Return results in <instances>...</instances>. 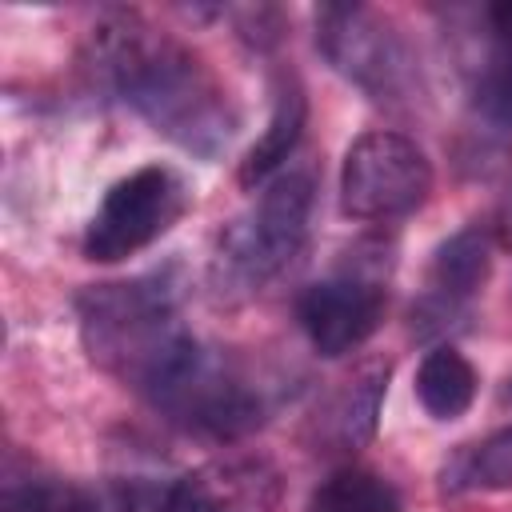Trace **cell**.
Here are the masks:
<instances>
[{"label":"cell","mask_w":512,"mask_h":512,"mask_svg":"<svg viewBox=\"0 0 512 512\" xmlns=\"http://www.w3.org/2000/svg\"><path fill=\"white\" fill-rule=\"evenodd\" d=\"M88 64L136 116L200 160H216L240 128V112L204 56L132 8H108L92 24Z\"/></svg>","instance_id":"1"},{"label":"cell","mask_w":512,"mask_h":512,"mask_svg":"<svg viewBox=\"0 0 512 512\" xmlns=\"http://www.w3.org/2000/svg\"><path fill=\"white\" fill-rule=\"evenodd\" d=\"M76 320L88 356L148 400L200 344L180 320V284L164 268L88 284L76 296Z\"/></svg>","instance_id":"2"},{"label":"cell","mask_w":512,"mask_h":512,"mask_svg":"<svg viewBox=\"0 0 512 512\" xmlns=\"http://www.w3.org/2000/svg\"><path fill=\"white\" fill-rule=\"evenodd\" d=\"M316 208V184L308 172L272 176L256 200L220 232L208 264L212 292L220 300H252L264 292L308 244Z\"/></svg>","instance_id":"3"},{"label":"cell","mask_w":512,"mask_h":512,"mask_svg":"<svg viewBox=\"0 0 512 512\" xmlns=\"http://www.w3.org/2000/svg\"><path fill=\"white\" fill-rule=\"evenodd\" d=\"M152 404L184 432L208 440H240L268 416V392L252 372L216 348L196 344L184 364L156 388Z\"/></svg>","instance_id":"4"},{"label":"cell","mask_w":512,"mask_h":512,"mask_svg":"<svg viewBox=\"0 0 512 512\" xmlns=\"http://www.w3.org/2000/svg\"><path fill=\"white\" fill-rule=\"evenodd\" d=\"M428 152L392 128H372L356 136L340 164V208L352 220H404L432 196Z\"/></svg>","instance_id":"5"},{"label":"cell","mask_w":512,"mask_h":512,"mask_svg":"<svg viewBox=\"0 0 512 512\" xmlns=\"http://www.w3.org/2000/svg\"><path fill=\"white\" fill-rule=\"evenodd\" d=\"M316 48L376 104H400L416 92V60L404 36L364 4H320Z\"/></svg>","instance_id":"6"},{"label":"cell","mask_w":512,"mask_h":512,"mask_svg":"<svg viewBox=\"0 0 512 512\" xmlns=\"http://www.w3.org/2000/svg\"><path fill=\"white\" fill-rule=\"evenodd\" d=\"M188 212V184L168 164H144L116 180L84 228V256L120 264L152 248Z\"/></svg>","instance_id":"7"},{"label":"cell","mask_w":512,"mask_h":512,"mask_svg":"<svg viewBox=\"0 0 512 512\" xmlns=\"http://www.w3.org/2000/svg\"><path fill=\"white\" fill-rule=\"evenodd\" d=\"M284 472L260 452H224L168 484L160 512H276Z\"/></svg>","instance_id":"8"},{"label":"cell","mask_w":512,"mask_h":512,"mask_svg":"<svg viewBox=\"0 0 512 512\" xmlns=\"http://www.w3.org/2000/svg\"><path fill=\"white\" fill-rule=\"evenodd\" d=\"M388 292L376 276L340 272L328 280H316L296 300V320L308 336V344L320 356H348L356 352L384 320Z\"/></svg>","instance_id":"9"},{"label":"cell","mask_w":512,"mask_h":512,"mask_svg":"<svg viewBox=\"0 0 512 512\" xmlns=\"http://www.w3.org/2000/svg\"><path fill=\"white\" fill-rule=\"evenodd\" d=\"M492 272V248H488V232L468 224L460 232H452L448 240H440V248L432 252L428 264V292L420 304V316L432 312L436 320L460 312L488 280Z\"/></svg>","instance_id":"10"},{"label":"cell","mask_w":512,"mask_h":512,"mask_svg":"<svg viewBox=\"0 0 512 512\" xmlns=\"http://www.w3.org/2000/svg\"><path fill=\"white\" fill-rule=\"evenodd\" d=\"M304 128H308V92H304V84L296 76H284L276 84V100H272V112H268L264 132L256 136V144L244 152V160L236 168L240 188L260 192L272 176H280V168L296 152Z\"/></svg>","instance_id":"11"},{"label":"cell","mask_w":512,"mask_h":512,"mask_svg":"<svg viewBox=\"0 0 512 512\" xmlns=\"http://www.w3.org/2000/svg\"><path fill=\"white\" fill-rule=\"evenodd\" d=\"M416 400L420 408L432 416V420H456L472 408L476 400V388H480V376L472 368V360L452 348V344H436L420 368H416Z\"/></svg>","instance_id":"12"},{"label":"cell","mask_w":512,"mask_h":512,"mask_svg":"<svg viewBox=\"0 0 512 512\" xmlns=\"http://www.w3.org/2000/svg\"><path fill=\"white\" fill-rule=\"evenodd\" d=\"M388 360H376L368 368H360L352 380H344V388L336 392L332 408H328V424L340 448H364L376 432V416H380V400L388 388Z\"/></svg>","instance_id":"13"},{"label":"cell","mask_w":512,"mask_h":512,"mask_svg":"<svg viewBox=\"0 0 512 512\" xmlns=\"http://www.w3.org/2000/svg\"><path fill=\"white\" fill-rule=\"evenodd\" d=\"M308 512H404V504L388 476L352 464L316 484V492L308 496Z\"/></svg>","instance_id":"14"},{"label":"cell","mask_w":512,"mask_h":512,"mask_svg":"<svg viewBox=\"0 0 512 512\" xmlns=\"http://www.w3.org/2000/svg\"><path fill=\"white\" fill-rule=\"evenodd\" d=\"M444 488H452V492H464V488L504 492V488H512V424H504L492 436H484L480 444H468L464 452H456L452 464L444 468Z\"/></svg>","instance_id":"15"},{"label":"cell","mask_w":512,"mask_h":512,"mask_svg":"<svg viewBox=\"0 0 512 512\" xmlns=\"http://www.w3.org/2000/svg\"><path fill=\"white\" fill-rule=\"evenodd\" d=\"M0 512H100V500L72 480H56V476L16 480L12 476L4 484Z\"/></svg>","instance_id":"16"},{"label":"cell","mask_w":512,"mask_h":512,"mask_svg":"<svg viewBox=\"0 0 512 512\" xmlns=\"http://www.w3.org/2000/svg\"><path fill=\"white\" fill-rule=\"evenodd\" d=\"M472 104L496 120V124H512V36L492 32L476 76H472Z\"/></svg>","instance_id":"17"},{"label":"cell","mask_w":512,"mask_h":512,"mask_svg":"<svg viewBox=\"0 0 512 512\" xmlns=\"http://www.w3.org/2000/svg\"><path fill=\"white\" fill-rule=\"evenodd\" d=\"M492 240L512 252V188L504 192V200H500L496 212H492Z\"/></svg>","instance_id":"18"},{"label":"cell","mask_w":512,"mask_h":512,"mask_svg":"<svg viewBox=\"0 0 512 512\" xmlns=\"http://www.w3.org/2000/svg\"><path fill=\"white\" fill-rule=\"evenodd\" d=\"M504 396H512V388H508V392H504Z\"/></svg>","instance_id":"19"}]
</instances>
